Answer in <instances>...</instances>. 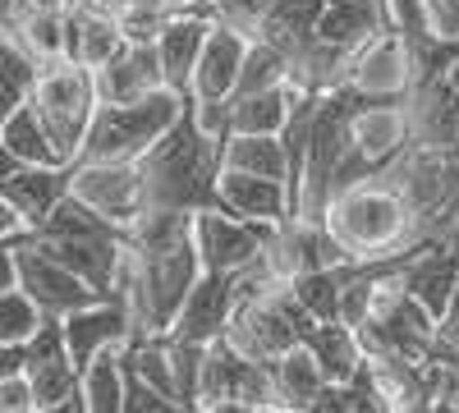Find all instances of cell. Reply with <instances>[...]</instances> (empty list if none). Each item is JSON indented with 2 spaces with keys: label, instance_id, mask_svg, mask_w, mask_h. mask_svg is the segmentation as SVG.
I'll list each match as a JSON object with an SVG mask.
<instances>
[{
  "label": "cell",
  "instance_id": "d6986e66",
  "mask_svg": "<svg viewBox=\"0 0 459 413\" xmlns=\"http://www.w3.org/2000/svg\"><path fill=\"white\" fill-rule=\"evenodd\" d=\"M266 262H272L276 276H303V271H326V267H340V262H350L335 244V235L326 230V220H285L276 225L272 244H266Z\"/></svg>",
  "mask_w": 459,
  "mask_h": 413
},
{
  "label": "cell",
  "instance_id": "74e56055",
  "mask_svg": "<svg viewBox=\"0 0 459 413\" xmlns=\"http://www.w3.org/2000/svg\"><path fill=\"white\" fill-rule=\"evenodd\" d=\"M299 304L308 308L317 322H340V298H344V262L340 267H326V271H303V276H290Z\"/></svg>",
  "mask_w": 459,
  "mask_h": 413
},
{
  "label": "cell",
  "instance_id": "7402d4cb",
  "mask_svg": "<svg viewBox=\"0 0 459 413\" xmlns=\"http://www.w3.org/2000/svg\"><path fill=\"white\" fill-rule=\"evenodd\" d=\"M69 194H74V166H19V161H5V175H0V198H5L10 207H19L32 220V230Z\"/></svg>",
  "mask_w": 459,
  "mask_h": 413
},
{
  "label": "cell",
  "instance_id": "e0dca14e",
  "mask_svg": "<svg viewBox=\"0 0 459 413\" xmlns=\"http://www.w3.org/2000/svg\"><path fill=\"white\" fill-rule=\"evenodd\" d=\"M395 280L441 322V317L450 313V304H455V294H459V239H455V235L428 239V244L400 267Z\"/></svg>",
  "mask_w": 459,
  "mask_h": 413
},
{
  "label": "cell",
  "instance_id": "836d02e7",
  "mask_svg": "<svg viewBox=\"0 0 459 413\" xmlns=\"http://www.w3.org/2000/svg\"><path fill=\"white\" fill-rule=\"evenodd\" d=\"M125 349H106L101 358H92V367L83 372V395H88V413H125Z\"/></svg>",
  "mask_w": 459,
  "mask_h": 413
},
{
  "label": "cell",
  "instance_id": "5bb4252c",
  "mask_svg": "<svg viewBox=\"0 0 459 413\" xmlns=\"http://www.w3.org/2000/svg\"><path fill=\"white\" fill-rule=\"evenodd\" d=\"M212 400H248V404H276V377H272V363H257L248 354H239L235 345L212 340L207 345V363H203V391L198 404Z\"/></svg>",
  "mask_w": 459,
  "mask_h": 413
},
{
  "label": "cell",
  "instance_id": "3957f363",
  "mask_svg": "<svg viewBox=\"0 0 459 413\" xmlns=\"http://www.w3.org/2000/svg\"><path fill=\"white\" fill-rule=\"evenodd\" d=\"M138 166L147 179V207L207 211L216 207V184L225 170V138L207 133L194 116V101H188L179 125Z\"/></svg>",
  "mask_w": 459,
  "mask_h": 413
},
{
  "label": "cell",
  "instance_id": "bcb514c9",
  "mask_svg": "<svg viewBox=\"0 0 459 413\" xmlns=\"http://www.w3.org/2000/svg\"><path fill=\"white\" fill-rule=\"evenodd\" d=\"M74 0H10L5 14H69Z\"/></svg>",
  "mask_w": 459,
  "mask_h": 413
},
{
  "label": "cell",
  "instance_id": "603a6c76",
  "mask_svg": "<svg viewBox=\"0 0 459 413\" xmlns=\"http://www.w3.org/2000/svg\"><path fill=\"white\" fill-rule=\"evenodd\" d=\"M28 382H32V391H37V404H56V400H65L69 391H79V382H83V372L74 367V358H69V340H65V326L51 317L47 326H42V335L37 340H28Z\"/></svg>",
  "mask_w": 459,
  "mask_h": 413
},
{
  "label": "cell",
  "instance_id": "277c9868",
  "mask_svg": "<svg viewBox=\"0 0 459 413\" xmlns=\"http://www.w3.org/2000/svg\"><path fill=\"white\" fill-rule=\"evenodd\" d=\"M188 110V97L175 88H161L129 106H97V120L88 129V142L74 166H97V161H143Z\"/></svg>",
  "mask_w": 459,
  "mask_h": 413
},
{
  "label": "cell",
  "instance_id": "4dcf8cb0",
  "mask_svg": "<svg viewBox=\"0 0 459 413\" xmlns=\"http://www.w3.org/2000/svg\"><path fill=\"white\" fill-rule=\"evenodd\" d=\"M272 377H276V404H294V409H313V400L331 386L326 367L308 345H294L290 354H281L272 363Z\"/></svg>",
  "mask_w": 459,
  "mask_h": 413
},
{
  "label": "cell",
  "instance_id": "1f68e13d",
  "mask_svg": "<svg viewBox=\"0 0 459 413\" xmlns=\"http://www.w3.org/2000/svg\"><path fill=\"white\" fill-rule=\"evenodd\" d=\"M225 166L290 184V157H285L281 133H230L225 138Z\"/></svg>",
  "mask_w": 459,
  "mask_h": 413
},
{
  "label": "cell",
  "instance_id": "7a4b0ae2",
  "mask_svg": "<svg viewBox=\"0 0 459 413\" xmlns=\"http://www.w3.org/2000/svg\"><path fill=\"white\" fill-rule=\"evenodd\" d=\"M326 230L350 253V262H381L428 239L418 225V211L404 202L391 175H372L340 189L326 207Z\"/></svg>",
  "mask_w": 459,
  "mask_h": 413
},
{
  "label": "cell",
  "instance_id": "c3c4849f",
  "mask_svg": "<svg viewBox=\"0 0 459 413\" xmlns=\"http://www.w3.org/2000/svg\"><path fill=\"white\" fill-rule=\"evenodd\" d=\"M194 413H257V404H248V400H212V404H198Z\"/></svg>",
  "mask_w": 459,
  "mask_h": 413
},
{
  "label": "cell",
  "instance_id": "ac0fdd59",
  "mask_svg": "<svg viewBox=\"0 0 459 413\" xmlns=\"http://www.w3.org/2000/svg\"><path fill=\"white\" fill-rule=\"evenodd\" d=\"M253 37L257 32L230 23V19H216L212 23L207 47H203L198 69H194V101H230V97H235L244 60L253 51Z\"/></svg>",
  "mask_w": 459,
  "mask_h": 413
},
{
  "label": "cell",
  "instance_id": "484cf974",
  "mask_svg": "<svg viewBox=\"0 0 459 413\" xmlns=\"http://www.w3.org/2000/svg\"><path fill=\"white\" fill-rule=\"evenodd\" d=\"M331 0H257V37L281 47L290 60L317 42V23Z\"/></svg>",
  "mask_w": 459,
  "mask_h": 413
},
{
  "label": "cell",
  "instance_id": "d590c367",
  "mask_svg": "<svg viewBox=\"0 0 459 413\" xmlns=\"http://www.w3.org/2000/svg\"><path fill=\"white\" fill-rule=\"evenodd\" d=\"M47 322H51V317L42 313V304H37L23 285H14V289L0 294V345H28V340H37V335H42Z\"/></svg>",
  "mask_w": 459,
  "mask_h": 413
},
{
  "label": "cell",
  "instance_id": "d6a6232c",
  "mask_svg": "<svg viewBox=\"0 0 459 413\" xmlns=\"http://www.w3.org/2000/svg\"><path fill=\"white\" fill-rule=\"evenodd\" d=\"M303 345L317 354V363L326 367L331 382H350L354 372L363 367V358H368L363 345H359V331L344 326V322H317V331Z\"/></svg>",
  "mask_w": 459,
  "mask_h": 413
},
{
  "label": "cell",
  "instance_id": "8fae6325",
  "mask_svg": "<svg viewBox=\"0 0 459 413\" xmlns=\"http://www.w3.org/2000/svg\"><path fill=\"white\" fill-rule=\"evenodd\" d=\"M0 248L14 253V262H19V285H23L37 304H42V313L56 317V322H65L69 313H79V308H88V304H97V298H101L79 271L65 267V262H60L56 253H47L32 235L19 239V244H0Z\"/></svg>",
  "mask_w": 459,
  "mask_h": 413
},
{
  "label": "cell",
  "instance_id": "44dd1931",
  "mask_svg": "<svg viewBox=\"0 0 459 413\" xmlns=\"http://www.w3.org/2000/svg\"><path fill=\"white\" fill-rule=\"evenodd\" d=\"M216 207H225L230 216H244L257 225H285L294 220V202H290V184L285 179H266V175H248V170H221L216 184Z\"/></svg>",
  "mask_w": 459,
  "mask_h": 413
},
{
  "label": "cell",
  "instance_id": "5b68a950",
  "mask_svg": "<svg viewBox=\"0 0 459 413\" xmlns=\"http://www.w3.org/2000/svg\"><path fill=\"white\" fill-rule=\"evenodd\" d=\"M28 101H32L37 116H42L51 142L60 147L65 166H74V161H79V152H83V142H88L92 120H97V106H101L97 73L88 65H79V60L47 65Z\"/></svg>",
  "mask_w": 459,
  "mask_h": 413
},
{
  "label": "cell",
  "instance_id": "8d00e7d4",
  "mask_svg": "<svg viewBox=\"0 0 459 413\" xmlns=\"http://www.w3.org/2000/svg\"><path fill=\"white\" fill-rule=\"evenodd\" d=\"M106 230H120V225H110L101 211H92L79 194H69L42 225H37V239H83V235H106Z\"/></svg>",
  "mask_w": 459,
  "mask_h": 413
},
{
  "label": "cell",
  "instance_id": "f35d334b",
  "mask_svg": "<svg viewBox=\"0 0 459 413\" xmlns=\"http://www.w3.org/2000/svg\"><path fill=\"white\" fill-rule=\"evenodd\" d=\"M37 79H42V65H37L19 42H10V37H5V106H0V116H10V110H19L28 101L32 88H37Z\"/></svg>",
  "mask_w": 459,
  "mask_h": 413
},
{
  "label": "cell",
  "instance_id": "ab89813d",
  "mask_svg": "<svg viewBox=\"0 0 459 413\" xmlns=\"http://www.w3.org/2000/svg\"><path fill=\"white\" fill-rule=\"evenodd\" d=\"M381 5H386V28H395L400 37H409V42L441 37L432 0H381Z\"/></svg>",
  "mask_w": 459,
  "mask_h": 413
},
{
  "label": "cell",
  "instance_id": "83f0119b",
  "mask_svg": "<svg viewBox=\"0 0 459 413\" xmlns=\"http://www.w3.org/2000/svg\"><path fill=\"white\" fill-rule=\"evenodd\" d=\"M0 152H5V161H19V166H65L60 147L51 142L32 101H23L10 116H0Z\"/></svg>",
  "mask_w": 459,
  "mask_h": 413
},
{
  "label": "cell",
  "instance_id": "e575fe53",
  "mask_svg": "<svg viewBox=\"0 0 459 413\" xmlns=\"http://www.w3.org/2000/svg\"><path fill=\"white\" fill-rule=\"evenodd\" d=\"M290 69H294V60H290L281 47H272L266 37H253V51H248V60H244L239 88H235V97H230V101H239V97H253V92H266V88L290 83Z\"/></svg>",
  "mask_w": 459,
  "mask_h": 413
},
{
  "label": "cell",
  "instance_id": "f907efd6",
  "mask_svg": "<svg viewBox=\"0 0 459 413\" xmlns=\"http://www.w3.org/2000/svg\"><path fill=\"white\" fill-rule=\"evenodd\" d=\"M450 235H455V239H459V220H455V230H450Z\"/></svg>",
  "mask_w": 459,
  "mask_h": 413
},
{
  "label": "cell",
  "instance_id": "f546056e",
  "mask_svg": "<svg viewBox=\"0 0 459 413\" xmlns=\"http://www.w3.org/2000/svg\"><path fill=\"white\" fill-rule=\"evenodd\" d=\"M5 37L42 69L69 60V14H5Z\"/></svg>",
  "mask_w": 459,
  "mask_h": 413
},
{
  "label": "cell",
  "instance_id": "ffe728a7",
  "mask_svg": "<svg viewBox=\"0 0 459 413\" xmlns=\"http://www.w3.org/2000/svg\"><path fill=\"white\" fill-rule=\"evenodd\" d=\"M92 73H97V97H101V106H129V101H143V97H152V92L170 88L157 42H129L110 65H101V69H92Z\"/></svg>",
  "mask_w": 459,
  "mask_h": 413
},
{
  "label": "cell",
  "instance_id": "60d3db41",
  "mask_svg": "<svg viewBox=\"0 0 459 413\" xmlns=\"http://www.w3.org/2000/svg\"><path fill=\"white\" fill-rule=\"evenodd\" d=\"M129 372V386H125V413H194L188 404H179L175 395H166V391H157L152 382H143L134 367H125Z\"/></svg>",
  "mask_w": 459,
  "mask_h": 413
},
{
  "label": "cell",
  "instance_id": "7c38bea8",
  "mask_svg": "<svg viewBox=\"0 0 459 413\" xmlns=\"http://www.w3.org/2000/svg\"><path fill=\"white\" fill-rule=\"evenodd\" d=\"M276 225H257L244 216H230L225 207L198 211V253L207 271H248L266 257Z\"/></svg>",
  "mask_w": 459,
  "mask_h": 413
},
{
  "label": "cell",
  "instance_id": "7bdbcfd3",
  "mask_svg": "<svg viewBox=\"0 0 459 413\" xmlns=\"http://www.w3.org/2000/svg\"><path fill=\"white\" fill-rule=\"evenodd\" d=\"M110 10L129 19V14H157V19H179L188 10H212L207 0H110Z\"/></svg>",
  "mask_w": 459,
  "mask_h": 413
},
{
  "label": "cell",
  "instance_id": "681fc988",
  "mask_svg": "<svg viewBox=\"0 0 459 413\" xmlns=\"http://www.w3.org/2000/svg\"><path fill=\"white\" fill-rule=\"evenodd\" d=\"M257 413H308V409H294V404H262Z\"/></svg>",
  "mask_w": 459,
  "mask_h": 413
},
{
  "label": "cell",
  "instance_id": "8992f818",
  "mask_svg": "<svg viewBox=\"0 0 459 413\" xmlns=\"http://www.w3.org/2000/svg\"><path fill=\"white\" fill-rule=\"evenodd\" d=\"M354 331H359V345H363L368 358L428 363V358L437 354V331H441V322L391 276V280H381L368 322L354 326Z\"/></svg>",
  "mask_w": 459,
  "mask_h": 413
},
{
  "label": "cell",
  "instance_id": "b9f144b4",
  "mask_svg": "<svg viewBox=\"0 0 459 413\" xmlns=\"http://www.w3.org/2000/svg\"><path fill=\"white\" fill-rule=\"evenodd\" d=\"M350 413H400L391 400H386V391L377 386V377H372V367H368V358H363V367L354 372L350 382Z\"/></svg>",
  "mask_w": 459,
  "mask_h": 413
},
{
  "label": "cell",
  "instance_id": "7dc6e473",
  "mask_svg": "<svg viewBox=\"0 0 459 413\" xmlns=\"http://www.w3.org/2000/svg\"><path fill=\"white\" fill-rule=\"evenodd\" d=\"M42 413H88V395H83V382H79V391H69L65 400H56V404H47Z\"/></svg>",
  "mask_w": 459,
  "mask_h": 413
},
{
  "label": "cell",
  "instance_id": "ee69618b",
  "mask_svg": "<svg viewBox=\"0 0 459 413\" xmlns=\"http://www.w3.org/2000/svg\"><path fill=\"white\" fill-rule=\"evenodd\" d=\"M0 413H42V404H37V391H32V382H28V372L0 377Z\"/></svg>",
  "mask_w": 459,
  "mask_h": 413
},
{
  "label": "cell",
  "instance_id": "f5cc1de1",
  "mask_svg": "<svg viewBox=\"0 0 459 413\" xmlns=\"http://www.w3.org/2000/svg\"><path fill=\"white\" fill-rule=\"evenodd\" d=\"M428 409H432V404H428ZM428 409H423V413H428Z\"/></svg>",
  "mask_w": 459,
  "mask_h": 413
},
{
  "label": "cell",
  "instance_id": "816d5d0a",
  "mask_svg": "<svg viewBox=\"0 0 459 413\" xmlns=\"http://www.w3.org/2000/svg\"><path fill=\"white\" fill-rule=\"evenodd\" d=\"M207 5H216V0H207Z\"/></svg>",
  "mask_w": 459,
  "mask_h": 413
},
{
  "label": "cell",
  "instance_id": "4fadbf2b",
  "mask_svg": "<svg viewBox=\"0 0 459 413\" xmlns=\"http://www.w3.org/2000/svg\"><path fill=\"white\" fill-rule=\"evenodd\" d=\"M74 194L92 211H101L110 225H129L147 211V179L138 161H97V166H74Z\"/></svg>",
  "mask_w": 459,
  "mask_h": 413
},
{
  "label": "cell",
  "instance_id": "9a60e30c",
  "mask_svg": "<svg viewBox=\"0 0 459 413\" xmlns=\"http://www.w3.org/2000/svg\"><path fill=\"white\" fill-rule=\"evenodd\" d=\"M65 340H69V358L79 372L92 367V358H101L106 349H125L138 326H134V308H129V298L125 294H115V298H97V304L79 308V313H69L65 322Z\"/></svg>",
  "mask_w": 459,
  "mask_h": 413
},
{
  "label": "cell",
  "instance_id": "f1b7e54d",
  "mask_svg": "<svg viewBox=\"0 0 459 413\" xmlns=\"http://www.w3.org/2000/svg\"><path fill=\"white\" fill-rule=\"evenodd\" d=\"M299 97H303V88L290 79L281 88H266V92L230 101V133H285Z\"/></svg>",
  "mask_w": 459,
  "mask_h": 413
},
{
  "label": "cell",
  "instance_id": "52a82bcc",
  "mask_svg": "<svg viewBox=\"0 0 459 413\" xmlns=\"http://www.w3.org/2000/svg\"><path fill=\"white\" fill-rule=\"evenodd\" d=\"M413 142L418 138H413L409 101H359L354 125H350V152H344L340 175H335V194L359 179L386 175Z\"/></svg>",
  "mask_w": 459,
  "mask_h": 413
},
{
  "label": "cell",
  "instance_id": "ba28073f",
  "mask_svg": "<svg viewBox=\"0 0 459 413\" xmlns=\"http://www.w3.org/2000/svg\"><path fill=\"white\" fill-rule=\"evenodd\" d=\"M391 184L404 194V202L418 211L428 239H441L459 220V161L441 147H409V152L386 170Z\"/></svg>",
  "mask_w": 459,
  "mask_h": 413
},
{
  "label": "cell",
  "instance_id": "cb8c5ba5",
  "mask_svg": "<svg viewBox=\"0 0 459 413\" xmlns=\"http://www.w3.org/2000/svg\"><path fill=\"white\" fill-rule=\"evenodd\" d=\"M216 14L212 10H188L179 19L166 23V32L157 37V51H161V65H166V83L194 101V69H198V56L207 47V32H212Z\"/></svg>",
  "mask_w": 459,
  "mask_h": 413
},
{
  "label": "cell",
  "instance_id": "d4e9b609",
  "mask_svg": "<svg viewBox=\"0 0 459 413\" xmlns=\"http://www.w3.org/2000/svg\"><path fill=\"white\" fill-rule=\"evenodd\" d=\"M125 47H129V32L110 5H74L69 10V60L101 69Z\"/></svg>",
  "mask_w": 459,
  "mask_h": 413
},
{
  "label": "cell",
  "instance_id": "f6af8a7d",
  "mask_svg": "<svg viewBox=\"0 0 459 413\" xmlns=\"http://www.w3.org/2000/svg\"><path fill=\"white\" fill-rule=\"evenodd\" d=\"M308 413H350V386H344V382H331V386L313 400Z\"/></svg>",
  "mask_w": 459,
  "mask_h": 413
},
{
  "label": "cell",
  "instance_id": "2e32d148",
  "mask_svg": "<svg viewBox=\"0 0 459 413\" xmlns=\"http://www.w3.org/2000/svg\"><path fill=\"white\" fill-rule=\"evenodd\" d=\"M244 298V271H203V280L188 294L184 313L175 317V326L166 335L175 340H198V345H212L230 331V317H235Z\"/></svg>",
  "mask_w": 459,
  "mask_h": 413
},
{
  "label": "cell",
  "instance_id": "30bf717a",
  "mask_svg": "<svg viewBox=\"0 0 459 413\" xmlns=\"http://www.w3.org/2000/svg\"><path fill=\"white\" fill-rule=\"evenodd\" d=\"M363 101H409L413 92V47L409 37H400L395 28L372 32L363 47H354L344 83Z\"/></svg>",
  "mask_w": 459,
  "mask_h": 413
},
{
  "label": "cell",
  "instance_id": "9c48e42d",
  "mask_svg": "<svg viewBox=\"0 0 459 413\" xmlns=\"http://www.w3.org/2000/svg\"><path fill=\"white\" fill-rule=\"evenodd\" d=\"M359 101L363 97H354L350 88H331L317 106L313 142H308V175H303V202H299L303 220H326V207L335 198L340 161L350 152V125H354Z\"/></svg>",
  "mask_w": 459,
  "mask_h": 413
},
{
  "label": "cell",
  "instance_id": "4316f807",
  "mask_svg": "<svg viewBox=\"0 0 459 413\" xmlns=\"http://www.w3.org/2000/svg\"><path fill=\"white\" fill-rule=\"evenodd\" d=\"M409 110H413V138L418 147H441L450 152L455 138H459V92L437 79L409 92Z\"/></svg>",
  "mask_w": 459,
  "mask_h": 413
},
{
  "label": "cell",
  "instance_id": "6da1fadb",
  "mask_svg": "<svg viewBox=\"0 0 459 413\" xmlns=\"http://www.w3.org/2000/svg\"><path fill=\"white\" fill-rule=\"evenodd\" d=\"M125 239L129 257L120 294L134 308V326L138 335H166L207 271L198 253V211L147 207L125 230Z\"/></svg>",
  "mask_w": 459,
  "mask_h": 413
}]
</instances>
